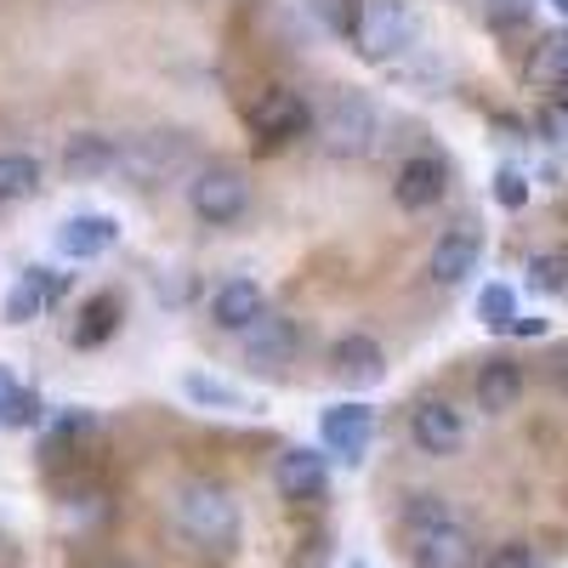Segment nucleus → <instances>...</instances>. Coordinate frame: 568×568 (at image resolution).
I'll return each instance as SVG.
<instances>
[{"instance_id":"nucleus-26","label":"nucleus","mask_w":568,"mask_h":568,"mask_svg":"<svg viewBox=\"0 0 568 568\" xmlns=\"http://www.w3.org/2000/svg\"><path fill=\"white\" fill-rule=\"evenodd\" d=\"M529 291H540V296L568 291V256H562V251H540V256L529 262Z\"/></svg>"},{"instance_id":"nucleus-22","label":"nucleus","mask_w":568,"mask_h":568,"mask_svg":"<svg viewBox=\"0 0 568 568\" xmlns=\"http://www.w3.org/2000/svg\"><path fill=\"white\" fill-rule=\"evenodd\" d=\"M98 433H103V415L85 409V404H69V409H58L52 420H45V455L69 449V444H85V438H98Z\"/></svg>"},{"instance_id":"nucleus-2","label":"nucleus","mask_w":568,"mask_h":568,"mask_svg":"<svg viewBox=\"0 0 568 568\" xmlns=\"http://www.w3.org/2000/svg\"><path fill=\"white\" fill-rule=\"evenodd\" d=\"M404 557L409 568H478V540L444 495H409L404 500Z\"/></svg>"},{"instance_id":"nucleus-12","label":"nucleus","mask_w":568,"mask_h":568,"mask_svg":"<svg viewBox=\"0 0 568 568\" xmlns=\"http://www.w3.org/2000/svg\"><path fill=\"white\" fill-rule=\"evenodd\" d=\"M114 245H120V222L103 216V211H80V216H69V222L52 233V251H58L63 262H98V256H109Z\"/></svg>"},{"instance_id":"nucleus-13","label":"nucleus","mask_w":568,"mask_h":568,"mask_svg":"<svg viewBox=\"0 0 568 568\" xmlns=\"http://www.w3.org/2000/svg\"><path fill=\"white\" fill-rule=\"evenodd\" d=\"M478 262H484V227L478 222H455L433 245V256H426V273H433V284H460V278L478 273Z\"/></svg>"},{"instance_id":"nucleus-32","label":"nucleus","mask_w":568,"mask_h":568,"mask_svg":"<svg viewBox=\"0 0 568 568\" xmlns=\"http://www.w3.org/2000/svg\"><path fill=\"white\" fill-rule=\"evenodd\" d=\"M546 375H551V387H562V393H568V347H557V353L546 358Z\"/></svg>"},{"instance_id":"nucleus-37","label":"nucleus","mask_w":568,"mask_h":568,"mask_svg":"<svg viewBox=\"0 0 568 568\" xmlns=\"http://www.w3.org/2000/svg\"><path fill=\"white\" fill-rule=\"evenodd\" d=\"M114 568H131V562H114Z\"/></svg>"},{"instance_id":"nucleus-1","label":"nucleus","mask_w":568,"mask_h":568,"mask_svg":"<svg viewBox=\"0 0 568 568\" xmlns=\"http://www.w3.org/2000/svg\"><path fill=\"white\" fill-rule=\"evenodd\" d=\"M240 495H233L227 484L216 478H187L171 489V535L200 551V557H227L233 546H240Z\"/></svg>"},{"instance_id":"nucleus-28","label":"nucleus","mask_w":568,"mask_h":568,"mask_svg":"<svg viewBox=\"0 0 568 568\" xmlns=\"http://www.w3.org/2000/svg\"><path fill=\"white\" fill-rule=\"evenodd\" d=\"M307 12L329 29V34H347L353 40V23H358V0H307Z\"/></svg>"},{"instance_id":"nucleus-35","label":"nucleus","mask_w":568,"mask_h":568,"mask_svg":"<svg viewBox=\"0 0 568 568\" xmlns=\"http://www.w3.org/2000/svg\"><path fill=\"white\" fill-rule=\"evenodd\" d=\"M551 7H557V12H562V18H568V0H551Z\"/></svg>"},{"instance_id":"nucleus-15","label":"nucleus","mask_w":568,"mask_h":568,"mask_svg":"<svg viewBox=\"0 0 568 568\" xmlns=\"http://www.w3.org/2000/svg\"><path fill=\"white\" fill-rule=\"evenodd\" d=\"M120 171V136L109 131H74L63 142V176L69 182H103Z\"/></svg>"},{"instance_id":"nucleus-25","label":"nucleus","mask_w":568,"mask_h":568,"mask_svg":"<svg viewBox=\"0 0 568 568\" xmlns=\"http://www.w3.org/2000/svg\"><path fill=\"white\" fill-rule=\"evenodd\" d=\"M478 324L495 329V336H506V329L517 324V291L511 284H484L478 291Z\"/></svg>"},{"instance_id":"nucleus-3","label":"nucleus","mask_w":568,"mask_h":568,"mask_svg":"<svg viewBox=\"0 0 568 568\" xmlns=\"http://www.w3.org/2000/svg\"><path fill=\"white\" fill-rule=\"evenodd\" d=\"M307 136L318 142L329 160H364V154H375V142H382V109H375L369 91L342 85L336 98L313 114Z\"/></svg>"},{"instance_id":"nucleus-18","label":"nucleus","mask_w":568,"mask_h":568,"mask_svg":"<svg viewBox=\"0 0 568 568\" xmlns=\"http://www.w3.org/2000/svg\"><path fill=\"white\" fill-rule=\"evenodd\" d=\"M478 409L484 415H506V409H517V398H524V364L517 358H484L478 364Z\"/></svg>"},{"instance_id":"nucleus-4","label":"nucleus","mask_w":568,"mask_h":568,"mask_svg":"<svg viewBox=\"0 0 568 568\" xmlns=\"http://www.w3.org/2000/svg\"><path fill=\"white\" fill-rule=\"evenodd\" d=\"M245 205H251V176L240 165L211 160V165H200L194 176H187V211H194L200 222L227 227V222L245 216Z\"/></svg>"},{"instance_id":"nucleus-10","label":"nucleus","mask_w":568,"mask_h":568,"mask_svg":"<svg viewBox=\"0 0 568 568\" xmlns=\"http://www.w3.org/2000/svg\"><path fill=\"white\" fill-rule=\"evenodd\" d=\"M318 438H324V449L336 455V460L358 466V460H364V449H369V438H375V409H369V404H358V398L329 404V409L318 415Z\"/></svg>"},{"instance_id":"nucleus-19","label":"nucleus","mask_w":568,"mask_h":568,"mask_svg":"<svg viewBox=\"0 0 568 568\" xmlns=\"http://www.w3.org/2000/svg\"><path fill=\"white\" fill-rule=\"evenodd\" d=\"M120 318H125V296H120V291H98V296H91V302L80 307V324L69 329V342H74L80 353L103 347V342H114Z\"/></svg>"},{"instance_id":"nucleus-21","label":"nucleus","mask_w":568,"mask_h":568,"mask_svg":"<svg viewBox=\"0 0 568 568\" xmlns=\"http://www.w3.org/2000/svg\"><path fill=\"white\" fill-rule=\"evenodd\" d=\"M45 284H52L45 267H23L18 284L7 291V302H0V318H7V324H34L40 307H45Z\"/></svg>"},{"instance_id":"nucleus-16","label":"nucleus","mask_w":568,"mask_h":568,"mask_svg":"<svg viewBox=\"0 0 568 568\" xmlns=\"http://www.w3.org/2000/svg\"><path fill=\"white\" fill-rule=\"evenodd\" d=\"M329 369H336V382H347V387H375L387 375V353H382L375 336L353 329V336H342L336 347H329Z\"/></svg>"},{"instance_id":"nucleus-8","label":"nucleus","mask_w":568,"mask_h":568,"mask_svg":"<svg viewBox=\"0 0 568 568\" xmlns=\"http://www.w3.org/2000/svg\"><path fill=\"white\" fill-rule=\"evenodd\" d=\"M273 489L291 500V506H313L329 495V460L307 444H291V449H278L273 460Z\"/></svg>"},{"instance_id":"nucleus-33","label":"nucleus","mask_w":568,"mask_h":568,"mask_svg":"<svg viewBox=\"0 0 568 568\" xmlns=\"http://www.w3.org/2000/svg\"><path fill=\"white\" fill-rule=\"evenodd\" d=\"M511 336H546V318H517Z\"/></svg>"},{"instance_id":"nucleus-31","label":"nucleus","mask_w":568,"mask_h":568,"mask_svg":"<svg viewBox=\"0 0 568 568\" xmlns=\"http://www.w3.org/2000/svg\"><path fill=\"white\" fill-rule=\"evenodd\" d=\"M478 568H540V551H535L529 540H506V546H495Z\"/></svg>"},{"instance_id":"nucleus-34","label":"nucleus","mask_w":568,"mask_h":568,"mask_svg":"<svg viewBox=\"0 0 568 568\" xmlns=\"http://www.w3.org/2000/svg\"><path fill=\"white\" fill-rule=\"evenodd\" d=\"M7 387H12V375H7V369H0V393H7Z\"/></svg>"},{"instance_id":"nucleus-29","label":"nucleus","mask_w":568,"mask_h":568,"mask_svg":"<svg viewBox=\"0 0 568 568\" xmlns=\"http://www.w3.org/2000/svg\"><path fill=\"white\" fill-rule=\"evenodd\" d=\"M484 18H489V29L511 34V29H524L535 18V0H484Z\"/></svg>"},{"instance_id":"nucleus-20","label":"nucleus","mask_w":568,"mask_h":568,"mask_svg":"<svg viewBox=\"0 0 568 568\" xmlns=\"http://www.w3.org/2000/svg\"><path fill=\"white\" fill-rule=\"evenodd\" d=\"M176 393H182L187 404H194V409H256L245 387H233V382H216L211 369H187L182 382H176Z\"/></svg>"},{"instance_id":"nucleus-24","label":"nucleus","mask_w":568,"mask_h":568,"mask_svg":"<svg viewBox=\"0 0 568 568\" xmlns=\"http://www.w3.org/2000/svg\"><path fill=\"white\" fill-rule=\"evenodd\" d=\"M529 80L568 91V29H562V34H546V40L535 45V58H529Z\"/></svg>"},{"instance_id":"nucleus-11","label":"nucleus","mask_w":568,"mask_h":568,"mask_svg":"<svg viewBox=\"0 0 568 568\" xmlns=\"http://www.w3.org/2000/svg\"><path fill=\"white\" fill-rule=\"evenodd\" d=\"M187 154V136L182 131H149L136 142H120V171L131 182H165Z\"/></svg>"},{"instance_id":"nucleus-23","label":"nucleus","mask_w":568,"mask_h":568,"mask_svg":"<svg viewBox=\"0 0 568 568\" xmlns=\"http://www.w3.org/2000/svg\"><path fill=\"white\" fill-rule=\"evenodd\" d=\"M40 194V160L34 154H0V205H23Z\"/></svg>"},{"instance_id":"nucleus-17","label":"nucleus","mask_w":568,"mask_h":568,"mask_svg":"<svg viewBox=\"0 0 568 568\" xmlns=\"http://www.w3.org/2000/svg\"><path fill=\"white\" fill-rule=\"evenodd\" d=\"M267 313V296H262V284L251 278H227L216 284V296H211V324L227 329V336H245V329Z\"/></svg>"},{"instance_id":"nucleus-9","label":"nucleus","mask_w":568,"mask_h":568,"mask_svg":"<svg viewBox=\"0 0 568 568\" xmlns=\"http://www.w3.org/2000/svg\"><path fill=\"white\" fill-rule=\"evenodd\" d=\"M409 444H415L420 455H433V460L460 455V444H466V420H460V409L444 404V398H420V404L409 409Z\"/></svg>"},{"instance_id":"nucleus-14","label":"nucleus","mask_w":568,"mask_h":568,"mask_svg":"<svg viewBox=\"0 0 568 568\" xmlns=\"http://www.w3.org/2000/svg\"><path fill=\"white\" fill-rule=\"evenodd\" d=\"M444 194H449V165L438 154H409L393 176V200L404 211H433Z\"/></svg>"},{"instance_id":"nucleus-30","label":"nucleus","mask_w":568,"mask_h":568,"mask_svg":"<svg viewBox=\"0 0 568 568\" xmlns=\"http://www.w3.org/2000/svg\"><path fill=\"white\" fill-rule=\"evenodd\" d=\"M495 205H500V211H524V205H529V176L511 171V165H500V171H495Z\"/></svg>"},{"instance_id":"nucleus-6","label":"nucleus","mask_w":568,"mask_h":568,"mask_svg":"<svg viewBox=\"0 0 568 568\" xmlns=\"http://www.w3.org/2000/svg\"><path fill=\"white\" fill-rule=\"evenodd\" d=\"M409 40H415L409 0H358L353 45H358L364 63H393L398 52H409Z\"/></svg>"},{"instance_id":"nucleus-5","label":"nucleus","mask_w":568,"mask_h":568,"mask_svg":"<svg viewBox=\"0 0 568 568\" xmlns=\"http://www.w3.org/2000/svg\"><path fill=\"white\" fill-rule=\"evenodd\" d=\"M245 125L262 149H284V142H302L313 131V103L296 85H262L245 109Z\"/></svg>"},{"instance_id":"nucleus-7","label":"nucleus","mask_w":568,"mask_h":568,"mask_svg":"<svg viewBox=\"0 0 568 568\" xmlns=\"http://www.w3.org/2000/svg\"><path fill=\"white\" fill-rule=\"evenodd\" d=\"M240 342H245V364L256 375H278L302 358V324L291 313H262Z\"/></svg>"},{"instance_id":"nucleus-27","label":"nucleus","mask_w":568,"mask_h":568,"mask_svg":"<svg viewBox=\"0 0 568 568\" xmlns=\"http://www.w3.org/2000/svg\"><path fill=\"white\" fill-rule=\"evenodd\" d=\"M34 420H40V393L12 382L0 393V426H34Z\"/></svg>"},{"instance_id":"nucleus-36","label":"nucleus","mask_w":568,"mask_h":568,"mask_svg":"<svg viewBox=\"0 0 568 568\" xmlns=\"http://www.w3.org/2000/svg\"><path fill=\"white\" fill-rule=\"evenodd\" d=\"M353 568H369V562H353Z\"/></svg>"}]
</instances>
